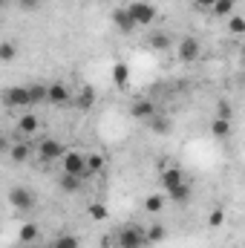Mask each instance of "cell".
<instances>
[{
  "label": "cell",
  "instance_id": "14",
  "mask_svg": "<svg viewBox=\"0 0 245 248\" xmlns=\"http://www.w3.org/2000/svg\"><path fill=\"white\" fill-rule=\"evenodd\" d=\"M147 44H150V49H156V52H165V49L170 46V38H168L165 32H150Z\"/></svg>",
  "mask_w": 245,
  "mask_h": 248
},
{
  "label": "cell",
  "instance_id": "5",
  "mask_svg": "<svg viewBox=\"0 0 245 248\" xmlns=\"http://www.w3.org/2000/svg\"><path fill=\"white\" fill-rule=\"evenodd\" d=\"M9 202H12L17 211L29 214V211L35 208V193H32L29 187H12V190H9Z\"/></svg>",
  "mask_w": 245,
  "mask_h": 248
},
{
  "label": "cell",
  "instance_id": "26",
  "mask_svg": "<svg viewBox=\"0 0 245 248\" xmlns=\"http://www.w3.org/2000/svg\"><path fill=\"white\" fill-rule=\"evenodd\" d=\"M234 6H237L234 0H219V3H216L211 12H214L216 17H231V9H234Z\"/></svg>",
  "mask_w": 245,
  "mask_h": 248
},
{
  "label": "cell",
  "instance_id": "15",
  "mask_svg": "<svg viewBox=\"0 0 245 248\" xmlns=\"http://www.w3.org/2000/svg\"><path fill=\"white\" fill-rule=\"evenodd\" d=\"M17 237H20L23 243H35V240L41 237V228H38L35 222H23V225H20V231H17Z\"/></svg>",
  "mask_w": 245,
  "mask_h": 248
},
{
  "label": "cell",
  "instance_id": "8",
  "mask_svg": "<svg viewBox=\"0 0 245 248\" xmlns=\"http://www.w3.org/2000/svg\"><path fill=\"white\" fill-rule=\"evenodd\" d=\"M199 55H202V46H199L196 38H182V41H179V61L193 63Z\"/></svg>",
  "mask_w": 245,
  "mask_h": 248
},
{
  "label": "cell",
  "instance_id": "12",
  "mask_svg": "<svg viewBox=\"0 0 245 248\" xmlns=\"http://www.w3.org/2000/svg\"><path fill=\"white\" fill-rule=\"evenodd\" d=\"M211 133H214V139H228L231 136V119H222V116H216L214 122H211Z\"/></svg>",
  "mask_w": 245,
  "mask_h": 248
},
{
  "label": "cell",
  "instance_id": "11",
  "mask_svg": "<svg viewBox=\"0 0 245 248\" xmlns=\"http://www.w3.org/2000/svg\"><path fill=\"white\" fill-rule=\"evenodd\" d=\"M113 23H116V29H119L122 35H130V32L136 29V20L130 17L127 6H124V9H116V12H113Z\"/></svg>",
  "mask_w": 245,
  "mask_h": 248
},
{
  "label": "cell",
  "instance_id": "35",
  "mask_svg": "<svg viewBox=\"0 0 245 248\" xmlns=\"http://www.w3.org/2000/svg\"><path fill=\"white\" fill-rule=\"evenodd\" d=\"M234 3H240V0H234Z\"/></svg>",
  "mask_w": 245,
  "mask_h": 248
},
{
  "label": "cell",
  "instance_id": "27",
  "mask_svg": "<svg viewBox=\"0 0 245 248\" xmlns=\"http://www.w3.org/2000/svg\"><path fill=\"white\" fill-rule=\"evenodd\" d=\"M228 32H231V35H245V17L231 15V17H228Z\"/></svg>",
  "mask_w": 245,
  "mask_h": 248
},
{
  "label": "cell",
  "instance_id": "7",
  "mask_svg": "<svg viewBox=\"0 0 245 248\" xmlns=\"http://www.w3.org/2000/svg\"><path fill=\"white\" fill-rule=\"evenodd\" d=\"M130 116H133V119H138V122H150V119H156L159 113H156V104H153V101H147V98H138V101H133V107H130Z\"/></svg>",
  "mask_w": 245,
  "mask_h": 248
},
{
  "label": "cell",
  "instance_id": "22",
  "mask_svg": "<svg viewBox=\"0 0 245 248\" xmlns=\"http://www.w3.org/2000/svg\"><path fill=\"white\" fill-rule=\"evenodd\" d=\"M29 93H32V104H44L49 98V87L44 84H29Z\"/></svg>",
  "mask_w": 245,
  "mask_h": 248
},
{
  "label": "cell",
  "instance_id": "21",
  "mask_svg": "<svg viewBox=\"0 0 245 248\" xmlns=\"http://www.w3.org/2000/svg\"><path fill=\"white\" fill-rule=\"evenodd\" d=\"M81 182H84V179H78V176H72V173H63L61 179H58L61 190H66V193H75V190L81 187Z\"/></svg>",
  "mask_w": 245,
  "mask_h": 248
},
{
  "label": "cell",
  "instance_id": "3",
  "mask_svg": "<svg viewBox=\"0 0 245 248\" xmlns=\"http://www.w3.org/2000/svg\"><path fill=\"white\" fill-rule=\"evenodd\" d=\"M63 173H72L78 179H90V168H87V156H81L78 150H69L63 156Z\"/></svg>",
  "mask_w": 245,
  "mask_h": 248
},
{
  "label": "cell",
  "instance_id": "6",
  "mask_svg": "<svg viewBox=\"0 0 245 248\" xmlns=\"http://www.w3.org/2000/svg\"><path fill=\"white\" fill-rule=\"evenodd\" d=\"M38 153H41L44 162H52V159H63V156H66V147H63L58 139H44V141L38 144Z\"/></svg>",
  "mask_w": 245,
  "mask_h": 248
},
{
  "label": "cell",
  "instance_id": "23",
  "mask_svg": "<svg viewBox=\"0 0 245 248\" xmlns=\"http://www.w3.org/2000/svg\"><path fill=\"white\" fill-rule=\"evenodd\" d=\"M15 58H17V46H15L12 41H3V44H0V61L12 63Z\"/></svg>",
  "mask_w": 245,
  "mask_h": 248
},
{
  "label": "cell",
  "instance_id": "19",
  "mask_svg": "<svg viewBox=\"0 0 245 248\" xmlns=\"http://www.w3.org/2000/svg\"><path fill=\"white\" fill-rule=\"evenodd\" d=\"M113 81H116L119 87H127V84H130V66H127V63L119 61L113 66Z\"/></svg>",
  "mask_w": 245,
  "mask_h": 248
},
{
  "label": "cell",
  "instance_id": "2",
  "mask_svg": "<svg viewBox=\"0 0 245 248\" xmlns=\"http://www.w3.org/2000/svg\"><path fill=\"white\" fill-rule=\"evenodd\" d=\"M127 12H130V17L136 20V26H150V23H156V17H159L156 6L147 3V0H136V3H130Z\"/></svg>",
  "mask_w": 245,
  "mask_h": 248
},
{
  "label": "cell",
  "instance_id": "28",
  "mask_svg": "<svg viewBox=\"0 0 245 248\" xmlns=\"http://www.w3.org/2000/svg\"><path fill=\"white\" fill-rule=\"evenodd\" d=\"M52 248H81V240H78L75 234H63V237L55 240V246Z\"/></svg>",
  "mask_w": 245,
  "mask_h": 248
},
{
  "label": "cell",
  "instance_id": "34",
  "mask_svg": "<svg viewBox=\"0 0 245 248\" xmlns=\"http://www.w3.org/2000/svg\"><path fill=\"white\" fill-rule=\"evenodd\" d=\"M90 101H92V93H90V90H84V93H81V101H78V104H81V107H90Z\"/></svg>",
  "mask_w": 245,
  "mask_h": 248
},
{
  "label": "cell",
  "instance_id": "17",
  "mask_svg": "<svg viewBox=\"0 0 245 248\" xmlns=\"http://www.w3.org/2000/svg\"><path fill=\"white\" fill-rule=\"evenodd\" d=\"M38 124H41V122H38V116H32V113H23V116L17 119V130L29 136V133H35V130H38Z\"/></svg>",
  "mask_w": 245,
  "mask_h": 248
},
{
  "label": "cell",
  "instance_id": "18",
  "mask_svg": "<svg viewBox=\"0 0 245 248\" xmlns=\"http://www.w3.org/2000/svg\"><path fill=\"white\" fill-rule=\"evenodd\" d=\"M165 237H168V228H165V225L153 222V225L147 228V246H156V243H162Z\"/></svg>",
  "mask_w": 245,
  "mask_h": 248
},
{
  "label": "cell",
  "instance_id": "31",
  "mask_svg": "<svg viewBox=\"0 0 245 248\" xmlns=\"http://www.w3.org/2000/svg\"><path fill=\"white\" fill-rule=\"evenodd\" d=\"M17 3H20V9H23V12H38L44 0H17Z\"/></svg>",
  "mask_w": 245,
  "mask_h": 248
},
{
  "label": "cell",
  "instance_id": "16",
  "mask_svg": "<svg viewBox=\"0 0 245 248\" xmlns=\"http://www.w3.org/2000/svg\"><path fill=\"white\" fill-rule=\"evenodd\" d=\"M150 130L156 133V136H168L170 130H173V124L168 116H156V119H150Z\"/></svg>",
  "mask_w": 245,
  "mask_h": 248
},
{
  "label": "cell",
  "instance_id": "30",
  "mask_svg": "<svg viewBox=\"0 0 245 248\" xmlns=\"http://www.w3.org/2000/svg\"><path fill=\"white\" fill-rule=\"evenodd\" d=\"M222 222H225V211H222V208H214V211L208 214V225H211V228H219Z\"/></svg>",
  "mask_w": 245,
  "mask_h": 248
},
{
  "label": "cell",
  "instance_id": "20",
  "mask_svg": "<svg viewBox=\"0 0 245 248\" xmlns=\"http://www.w3.org/2000/svg\"><path fill=\"white\" fill-rule=\"evenodd\" d=\"M162 208H165V196H162V193H150V196L144 199V211H147V214H159Z\"/></svg>",
  "mask_w": 245,
  "mask_h": 248
},
{
  "label": "cell",
  "instance_id": "29",
  "mask_svg": "<svg viewBox=\"0 0 245 248\" xmlns=\"http://www.w3.org/2000/svg\"><path fill=\"white\" fill-rule=\"evenodd\" d=\"M90 217H92V219H98V222H104V219L110 217V211H107V205L92 202V205H90Z\"/></svg>",
  "mask_w": 245,
  "mask_h": 248
},
{
  "label": "cell",
  "instance_id": "4",
  "mask_svg": "<svg viewBox=\"0 0 245 248\" xmlns=\"http://www.w3.org/2000/svg\"><path fill=\"white\" fill-rule=\"evenodd\" d=\"M3 101H6V107H32V93H29V84L23 87H9L6 93H3Z\"/></svg>",
  "mask_w": 245,
  "mask_h": 248
},
{
  "label": "cell",
  "instance_id": "25",
  "mask_svg": "<svg viewBox=\"0 0 245 248\" xmlns=\"http://www.w3.org/2000/svg\"><path fill=\"white\" fill-rule=\"evenodd\" d=\"M87 168H90V176H95V173H101V170H104V156H98V153H92V156H87Z\"/></svg>",
  "mask_w": 245,
  "mask_h": 248
},
{
  "label": "cell",
  "instance_id": "24",
  "mask_svg": "<svg viewBox=\"0 0 245 248\" xmlns=\"http://www.w3.org/2000/svg\"><path fill=\"white\" fill-rule=\"evenodd\" d=\"M168 196H170L173 202H187V199H190V185L184 182V185L173 187V190H168Z\"/></svg>",
  "mask_w": 245,
  "mask_h": 248
},
{
  "label": "cell",
  "instance_id": "10",
  "mask_svg": "<svg viewBox=\"0 0 245 248\" xmlns=\"http://www.w3.org/2000/svg\"><path fill=\"white\" fill-rule=\"evenodd\" d=\"M159 182H162L165 190H173V187L184 185V173L179 170V168H165V170L159 173Z\"/></svg>",
  "mask_w": 245,
  "mask_h": 248
},
{
  "label": "cell",
  "instance_id": "13",
  "mask_svg": "<svg viewBox=\"0 0 245 248\" xmlns=\"http://www.w3.org/2000/svg\"><path fill=\"white\" fill-rule=\"evenodd\" d=\"M29 153H32V144H26V141H17V144H12V150H9V156H12V162H26L29 159Z\"/></svg>",
  "mask_w": 245,
  "mask_h": 248
},
{
  "label": "cell",
  "instance_id": "33",
  "mask_svg": "<svg viewBox=\"0 0 245 248\" xmlns=\"http://www.w3.org/2000/svg\"><path fill=\"white\" fill-rule=\"evenodd\" d=\"M216 3H219V0H193V6H196V9H205V12H208V9H214Z\"/></svg>",
  "mask_w": 245,
  "mask_h": 248
},
{
  "label": "cell",
  "instance_id": "1",
  "mask_svg": "<svg viewBox=\"0 0 245 248\" xmlns=\"http://www.w3.org/2000/svg\"><path fill=\"white\" fill-rule=\"evenodd\" d=\"M116 246L119 248H144L147 246V228L138 225H124L116 234Z\"/></svg>",
  "mask_w": 245,
  "mask_h": 248
},
{
  "label": "cell",
  "instance_id": "32",
  "mask_svg": "<svg viewBox=\"0 0 245 248\" xmlns=\"http://www.w3.org/2000/svg\"><path fill=\"white\" fill-rule=\"evenodd\" d=\"M219 116H222V119H234V107H231L228 101H219Z\"/></svg>",
  "mask_w": 245,
  "mask_h": 248
},
{
  "label": "cell",
  "instance_id": "9",
  "mask_svg": "<svg viewBox=\"0 0 245 248\" xmlns=\"http://www.w3.org/2000/svg\"><path fill=\"white\" fill-rule=\"evenodd\" d=\"M52 107H63V104H69L72 101V93L66 90V84L61 81H55V84H49V98H46Z\"/></svg>",
  "mask_w": 245,
  "mask_h": 248
}]
</instances>
